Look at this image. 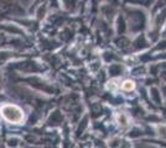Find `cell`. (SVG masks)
<instances>
[{
    "label": "cell",
    "instance_id": "1",
    "mask_svg": "<svg viewBox=\"0 0 166 148\" xmlns=\"http://www.w3.org/2000/svg\"><path fill=\"white\" fill-rule=\"evenodd\" d=\"M1 112H3V116L8 121H10V122H20L21 120H22V116H24L19 107L11 105L4 106L3 110H1Z\"/></svg>",
    "mask_w": 166,
    "mask_h": 148
},
{
    "label": "cell",
    "instance_id": "2",
    "mask_svg": "<svg viewBox=\"0 0 166 148\" xmlns=\"http://www.w3.org/2000/svg\"><path fill=\"white\" fill-rule=\"evenodd\" d=\"M134 86H135V84H134L133 82H130V80H126V82H124V84L122 85V88H123L124 90H126V91L133 90V89H134Z\"/></svg>",
    "mask_w": 166,
    "mask_h": 148
}]
</instances>
